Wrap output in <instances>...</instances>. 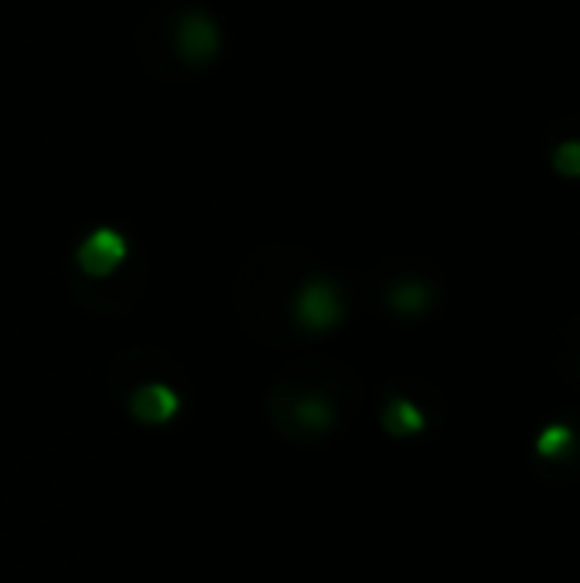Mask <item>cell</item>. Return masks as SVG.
I'll list each match as a JSON object with an SVG mask.
<instances>
[{
    "instance_id": "obj_1",
    "label": "cell",
    "mask_w": 580,
    "mask_h": 583,
    "mask_svg": "<svg viewBox=\"0 0 580 583\" xmlns=\"http://www.w3.org/2000/svg\"><path fill=\"white\" fill-rule=\"evenodd\" d=\"M277 423L294 437H321L335 427L338 420V406L335 399H328L318 389H297V393H284L277 396Z\"/></svg>"
},
{
    "instance_id": "obj_2",
    "label": "cell",
    "mask_w": 580,
    "mask_h": 583,
    "mask_svg": "<svg viewBox=\"0 0 580 583\" xmlns=\"http://www.w3.org/2000/svg\"><path fill=\"white\" fill-rule=\"evenodd\" d=\"M294 321L311 335L331 331L345 321V297L328 277H311L294 297Z\"/></svg>"
},
{
    "instance_id": "obj_3",
    "label": "cell",
    "mask_w": 580,
    "mask_h": 583,
    "mask_svg": "<svg viewBox=\"0 0 580 583\" xmlns=\"http://www.w3.org/2000/svg\"><path fill=\"white\" fill-rule=\"evenodd\" d=\"M123 256H127V243H123V236L113 229H96L93 236L79 246V266L86 273H93V277L113 273L116 266L123 263Z\"/></svg>"
},
{
    "instance_id": "obj_4",
    "label": "cell",
    "mask_w": 580,
    "mask_h": 583,
    "mask_svg": "<svg viewBox=\"0 0 580 583\" xmlns=\"http://www.w3.org/2000/svg\"><path fill=\"white\" fill-rule=\"evenodd\" d=\"M178 48L188 62H209L219 52V28L205 14H185L178 24Z\"/></svg>"
},
{
    "instance_id": "obj_5",
    "label": "cell",
    "mask_w": 580,
    "mask_h": 583,
    "mask_svg": "<svg viewBox=\"0 0 580 583\" xmlns=\"http://www.w3.org/2000/svg\"><path fill=\"white\" fill-rule=\"evenodd\" d=\"M134 416L144 423H164L171 420L174 410H178V396L171 393L168 386H144L140 393L134 396Z\"/></svg>"
},
{
    "instance_id": "obj_6",
    "label": "cell",
    "mask_w": 580,
    "mask_h": 583,
    "mask_svg": "<svg viewBox=\"0 0 580 583\" xmlns=\"http://www.w3.org/2000/svg\"><path fill=\"white\" fill-rule=\"evenodd\" d=\"M430 304H434V294H430V287L424 280H400L389 290V307H393L396 314H403V318H417V314H424Z\"/></svg>"
},
{
    "instance_id": "obj_7",
    "label": "cell",
    "mask_w": 580,
    "mask_h": 583,
    "mask_svg": "<svg viewBox=\"0 0 580 583\" xmlns=\"http://www.w3.org/2000/svg\"><path fill=\"white\" fill-rule=\"evenodd\" d=\"M383 427L396 437H406V433H417L424 430V413L413 406V399H403V396H393L383 410Z\"/></svg>"
},
{
    "instance_id": "obj_8",
    "label": "cell",
    "mask_w": 580,
    "mask_h": 583,
    "mask_svg": "<svg viewBox=\"0 0 580 583\" xmlns=\"http://www.w3.org/2000/svg\"><path fill=\"white\" fill-rule=\"evenodd\" d=\"M536 451H540V457H550V461H557V457H563L567 451H574V433H570V427H550L540 437Z\"/></svg>"
},
{
    "instance_id": "obj_9",
    "label": "cell",
    "mask_w": 580,
    "mask_h": 583,
    "mask_svg": "<svg viewBox=\"0 0 580 583\" xmlns=\"http://www.w3.org/2000/svg\"><path fill=\"white\" fill-rule=\"evenodd\" d=\"M553 168L563 178H580V140H563L557 151H553Z\"/></svg>"
}]
</instances>
